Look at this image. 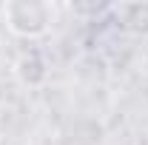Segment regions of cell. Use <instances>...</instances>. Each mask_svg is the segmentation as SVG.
<instances>
[{"label":"cell","instance_id":"obj_1","mask_svg":"<svg viewBox=\"0 0 148 145\" xmlns=\"http://www.w3.org/2000/svg\"><path fill=\"white\" fill-rule=\"evenodd\" d=\"M3 17L6 26L20 37H40L49 31L51 23V9L46 3H26V0H14L3 6Z\"/></svg>","mask_w":148,"mask_h":145},{"label":"cell","instance_id":"obj_2","mask_svg":"<svg viewBox=\"0 0 148 145\" xmlns=\"http://www.w3.org/2000/svg\"><path fill=\"white\" fill-rule=\"evenodd\" d=\"M125 14V26L137 34H148V3H131L120 9Z\"/></svg>","mask_w":148,"mask_h":145},{"label":"cell","instance_id":"obj_3","mask_svg":"<svg viewBox=\"0 0 148 145\" xmlns=\"http://www.w3.org/2000/svg\"><path fill=\"white\" fill-rule=\"evenodd\" d=\"M34 68H37V71H46L43 60H40L37 54H26V57H20V63H17V77L23 80V83H29V85H37L40 80L34 77Z\"/></svg>","mask_w":148,"mask_h":145}]
</instances>
